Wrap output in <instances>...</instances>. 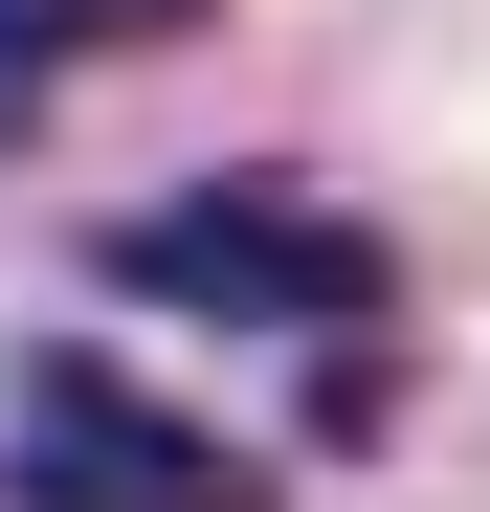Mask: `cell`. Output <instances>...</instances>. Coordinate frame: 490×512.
Wrapping results in <instances>:
<instances>
[{"label": "cell", "mask_w": 490, "mask_h": 512, "mask_svg": "<svg viewBox=\"0 0 490 512\" xmlns=\"http://www.w3.org/2000/svg\"><path fill=\"white\" fill-rule=\"evenodd\" d=\"M67 67H90V0H0V156L67 112Z\"/></svg>", "instance_id": "3957f363"}, {"label": "cell", "mask_w": 490, "mask_h": 512, "mask_svg": "<svg viewBox=\"0 0 490 512\" xmlns=\"http://www.w3.org/2000/svg\"><path fill=\"white\" fill-rule=\"evenodd\" d=\"M90 23H201V0H90Z\"/></svg>", "instance_id": "277c9868"}, {"label": "cell", "mask_w": 490, "mask_h": 512, "mask_svg": "<svg viewBox=\"0 0 490 512\" xmlns=\"http://www.w3.org/2000/svg\"><path fill=\"white\" fill-rule=\"evenodd\" d=\"M0 512H268V468L201 446L179 401H134L112 357H23L0 379Z\"/></svg>", "instance_id": "7a4b0ae2"}, {"label": "cell", "mask_w": 490, "mask_h": 512, "mask_svg": "<svg viewBox=\"0 0 490 512\" xmlns=\"http://www.w3.org/2000/svg\"><path fill=\"white\" fill-rule=\"evenodd\" d=\"M90 268L134 290V312H223V334H379V290H401V245L379 223H335V201H290V179H201V201H134Z\"/></svg>", "instance_id": "6da1fadb"}]
</instances>
